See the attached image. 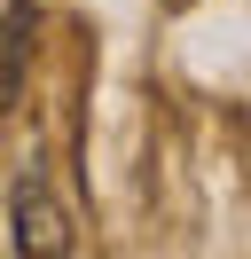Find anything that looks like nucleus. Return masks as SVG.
<instances>
[{"mask_svg":"<svg viewBox=\"0 0 251 259\" xmlns=\"http://www.w3.org/2000/svg\"><path fill=\"white\" fill-rule=\"evenodd\" d=\"M31 32H39V8H0V110L24 95V71H31Z\"/></svg>","mask_w":251,"mask_h":259,"instance_id":"f03ea898","label":"nucleus"},{"mask_svg":"<svg viewBox=\"0 0 251 259\" xmlns=\"http://www.w3.org/2000/svg\"><path fill=\"white\" fill-rule=\"evenodd\" d=\"M8 220H16V251H24V259H63V251L78 243V236H71V212H63V196L47 189L39 165H24V173H16Z\"/></svg>","mask_w":251,"mask_h":259,"instance_id":"f257e3e1","label":"nucleus"}]
</instances>
